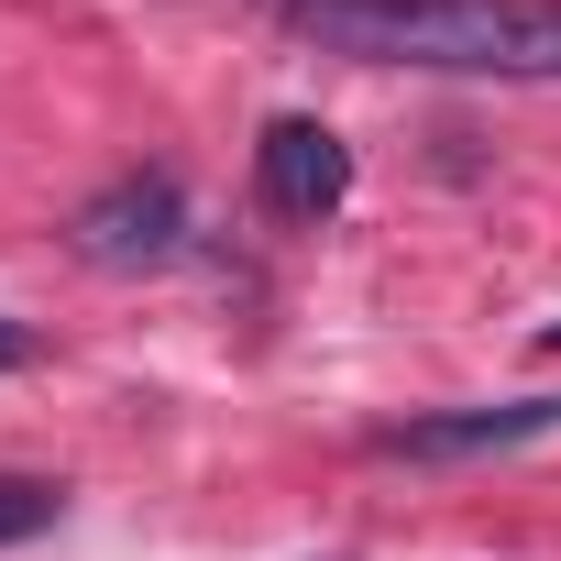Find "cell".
<instances>
[{
	"label": "cell",
	"mask_w": 561,
	"mask_h": 561,
	"mask_svg": "<svg viewBox=\"0 0 561 561\" xmlns=\"http://www.w3.org/2000/svg\"><path fill=\"white\" fill-rule=\"evenodd\" d=\"M287 34L353 67L561 78V0H287Z\"/></svg>",
	"instance_id": "obj_1"
},
{
	"label": "cell",
	"mask_w": 561,
	"mask_h": 561,
	"mask_svg": "<svg viewBox=\"0 0 561 561\" xmlns=\"http://www.w3.org/2000/svg\"><path fill=\"white\" fill-rule=\"evenodd\" d=\"M67 242H78L89 264H111V275L176 264V253H187V198H176V176H111V187L67 220Z\"/></svg>",
	"instance_id": "obj_2"
},
{
	"label": "cell",
	"mask_w": 561,
	"mask_h": 561,
	"mask_svg": "<svg viewBox=\"0 0 561 561\" xmlns=\"http://www.w3.org/2000/svg\"><path fill=\"white\" fill-rule=\"evenodd\" d=\"M253 187H264V209H275V220H331V209L353 198V154H342V133H331V122L275 111V122H264V144H253Z\"/></svg>",
	"instance_id": "obj_3"
},
{
	"label": "cell",
	"mask_w": 561,
	"mask_h": 561,
	"mask_svg": "<svg viewBox=\"0 0 561 561\" xmlns=\"http://www.w3.org/2000/svg\"><path fill=\"white\" fill-rule=\"evenodd\" d=\"M550 430H561V397H506V408L397 419V430H375V451H397V462H484V451H517V440H550Z\"/></svg>",
	"instance_id": "obj_4"
},
{
	"label": "cell",
	"mask_w": 561,
	"mask_h": 561,
	"mask_svg": "<svg viewBox=\"0 0 561 561\" xmlns=\"http://www.w3.org/2000/svg\"><path fill=\"white\" fill-rule=\"evenodd\" d=\"M34 528H56V484L45 473H0V550L34 539Z\"/></svg>",
	"instance_id": "obj_5"
},
{
	"label": "cell",
	"mask_w": 561,
	"mask_h": 561,
	"mask_svg": "<svg viewBox=\"0 0 561 561\" xmlns=\"http://www.w3.org/2000/svg\"><path fill=\"white\" fill-rule=\"evenodd\" d=\"M12 364H34V331H23V320H0V375H12Z\"/></svg>",
	"instance_id": "obj_6"
},
{
	"label": "cell",
	"mask_w": 561,
	"mask_h": 561,
	"mask_svg": "<svg viewBox=\"0 0 561 561\" xmlns=\"http://www.w3.org/2000/svg\"><path fill=\"white\" fill-rule=\"evenodd\" d=\"M539 353H550V364H561V320H550V331H539Z\"/></svg>",
	"instance_id": "obj_7"
}]
</instances>
